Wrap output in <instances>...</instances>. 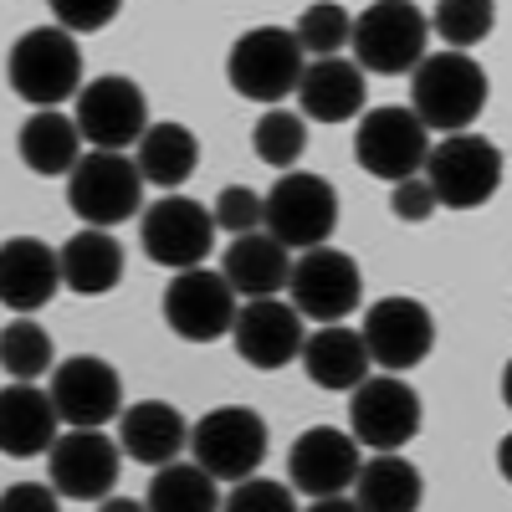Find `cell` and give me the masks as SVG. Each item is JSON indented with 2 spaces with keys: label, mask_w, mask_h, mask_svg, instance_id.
Segmentation results:
<instances>
[{
  "label": "cell",
  "mask_w": 512,
  "mask_h": 512,
  "mask_svg": "<svg viewBox=\"0 0 512 512\" xmlns=\"http://www.w3.org/2000/svg\"><path fill=\"white\" fill-rule=\"evenodd\" d=\"M359 446L349 431H333V425H313V431H303L292 441L287 451V482L292 492H303V497H344L359 477Z\"/></svg>",
  "instance_id": "ac0fdd59"
},
{
  "label": "cell",
  "mask_w": 512,
  "mask_h": 512,
  "mask_svg": "<svg viewBox=\"0 0 512 512\" xmlns=\"http://www.w3.org/2000/svg\"><path fill=\"white\" fill-rule=\"evenodd\" d=\"M425 36H431V21H425L420 6H410V0H374V6L354 16V31H349L354 67L374 77H405L425 57Z\"/></svg>",
  "instance_id": "3957f363"
},
{
  "label": "cell",
  "mask_w": 512,
  "mask_h": 512,
  "mask_svg": "<svg viewBox=\"0 0 512 512\" xmlns=\"http://www.w3.org/2000/svg\"><path fill=\"white\" fill-rule=\"evenodd\" d=\"M303 512H359V502H354V497H318V502L303 507Z\"/></svg>",
  "instance_id": "ab89813d"
},
{
  "label": "cell",
  "mask_w": 512,
  "mask_h": 512,
  "mask_svg": "<svg viewBox=\"0 0 512 512\" xmlns=\"http://www.w3.org/2000/svg\"><path fill=\"white\" fill-rule=\"evenodd\" d=\"M221 277L236 297L256 303V297H277L292 277V256L267 236V231H251V236H236L221 256Z\"/></svg>",
  "instance_id": "cb8c5ba5"
},
{
  "label": "cell",
  "mask_w": 512,
  "mask_h": 512,
  "mask_svg": "<svg viewBox=\"0 0 512 512\" xmlns=\"http://www.w3.org/2000/svg\"><path fill=\"white\" fill-rule=\"evenodd\" d=\"M420 420H425L420 395L400 374H369L349 400V436L359 451L369 446L374 456L410 446L420 436Z\"/></svg>",
  "instance_id": "30bf717a"
},
{
  "label": "cell",
  "mask_w": 512,
  "mask_h": 512,
  "mask_svg": "<svg viewBox=\"0 0 512 512\" xmlns=\"http://www.w3.org/2000/svg\"><path fill=\"white\" fill-rule=\"evenodd\" d=\"M57 425L62 420L47 390H36V384H6L0 390V456L31 461L41 451H52Z\"/></svg>",
  "instance_id": "7402d4cb"
},
{
  "label": "cell",
  "mask_w": 512,
  "mask_h": 512,
  "mask_svg": "<svg viewBox=\"0 0 512 512\" xmlns=\"http://www.w3.org/2000/svg\"><path fill=\"white\" fill-rule=\"evenodd\" d=\"M297 103L313 123H349L364 113V72L344 57L308 62L303 77H297Z\"/></svg>",
  "instance_id": "603a6c76"
},
{
  "label": "cell",
  "mask_w": 512,
  "mask_h": 512,
  "mask_svg": "<svg viewBox=\"0 0 512 512\" xmlns=\"http://www.w3.org/2000/svg\"><path fill=\"white\" fill-rule=\"evenodd\" d=\"M487 108V72L466 52L420 57L410 72V113L425 134H472Z\"/></svg>",
  "instance_id": "6da1fadb"
},
{
  "label": "cell",
  "mask_w": 512,
  "mask_h": 512,
  "mask_svg": "<svg viewBox=\"0 0 512 512\" xmlns=\"http://www.w3.org/2000/svg\"><path fill=\"white\" fill-rule=\"evenodd\" d=\"M267 446H272L267 420L251 405H216L190 425L195 466L216 482H246L267 461Z\"/></svg>",
  "instance_id": "52a82bcc"
},
{
  "label": "cell",
  "mask_w": 512,
  "mask_h": 512,
  "mask_svg": "<svg viewBox=\"0 0 512 512\" xmlns=\"http://www.w3.org/2000/svg\"><path fill=\"white\" fill-rule=\"evenodd\" d=\"M420 169L436 210H477L502 190V149L482 134H446L441 144H431Z\"/></svg>",
  "instance_id": "277c9868"
},
{
  "label": "cell",
  "mask_w": 512,
  "mask_h": 512,
  "mask_svg": "<svg viewBox=\"0 0 512 512\" xmlns=\"http://www.w3.org/2000/svg\"><path fill=\"white\" fill-rule=\"evenodd\" d=\"M57 267H62V287H72L77 297H103L123 282L128 256L113 231H77L57 251Z\"/></svg>",
  "instance_id": "484cf974"
},
{
  "label": "cell",
  "mask_w": 512,
  "mask_h": 512,
  "mask_svg": "<svg viewBox=\"0 0 512 512\" xmlns=\"http://www.w3.org/2000/svg\"><path fill=\"white\" fill-rule=\"evenodd\" d=\"M67 205L88 231H108L144 216V180L128 154H82L67 175Z\"/></svg>",
  "instance_id": "5b68a950"
},
{
  "label": "cell",
  "mask_w": 512,
  "mask_h": 512,
  "mask_svg": "<svg viewBox=\"0 0 512 512\" xmlns=\"http://www.w3.org/2000/svg\"><path fill=\"white\" fill-rule=\"evenodd\" d=\"M47 472H52V492L72 497V502H103L118 487L123 472V451L118 441H108L103 431H67L52 441L47 451Z\"/></svg>",
  "instance_id": "e0dca14e"
},
{
  "label": "cell",
  "mask_w": 512,
  "mask_h": 512,
  "mask_svg": "<svg viewBox=\"0 0 512 512\" xmlns=\"http://www.w3.org/2000/svg\"><path fill=\"white\" fill-rule=\"evenodd\" d=\"M139 241L149 251V262L190 272V267H205L210 246H216V221L190 195H159L139 216Z\"/></svg>",
  "instance_id": "4fadbf2b"
},
{
  "label": "cell",
  "mask_w": 512,
  "mask_h": 512,
  "mask_svg": "<svg viewBox=\"0 0 512 512\" xmlns=\"http://www.w3.org/2000/svg\"><path fill=\"white\" fill-rule=\"evenodd\" d=\"M52 410L62 425L72 431H103L108 420L123 415V379L108 359L98 354H77V359H62L52 369Z\"/></svg>",
  "instance_id": "9a60e30c"
},
{
  "label": "cell",
  "mask_w": 512,
  "mask_h": 512,
  "mask_svg": "<svg viewBox=\"0 0 512 512\" xmlns=\"http://www.w3.org/2000/svg\"><path fill=\"white\" fill-rule=\"evenodd\" d=\"M303 318H297L292 303L282 297H256V303L236 308V323H231V344L236 354L251 364V369H287L297 354H303Z\"/></svg>",
  "instance_id": "d6986e66"
},
{
  "label": "cell",
  "mask_w": 512,
  "mask_h": 512,
  "mask_svg": "<svg viewBox=\"0 0 512 512\" xmlns=\"http://www.w3.org/2000/svg\"><path fill=\"white\" fill-rule=\"evenodd\" d=\"M77 134L82 144H93L103 154H123L128 144H139L144 139V128H149V98L134 77H93V82H82V93H77Z\"/></svg>",
  "instance_id": "9c48e42d"
},
{
  "label": "cell",
  "mask_w": 512,
  "mask_h": 512,
  "mask_svg": "<svg viewBox=\"0 0 512 512\" xmlns=\"http://www.w3.org/2000/svg\"><path fill=\"white\" fill-rule=\"evenodd\" d=\"M292 308L297 318H318L323 328L328 323H344L354 308H359V297H364V277H359V262L349 251H338V246H313L303 251L292 262Z\"/></svg>",
  "instance_id": "7c38bea8"
},
{
  "label": "cell",
  "mask_w": 512,
  "mask_h": 512,
  "mask_svg": "<svg viewBox=\"0 0 512 512\" xmlns=\"http://www.w3.org/2000/svg\"><path fill=\"white\" fill-rule=\"evenodd\" d=\"M16 149H21V164L41 180H57V175H72V164L82 159V134L72 113L52 108V113H31L16 134Z\"/></svg>",
  "instance_id": "f1b7e54d"
},
{
  "label": "cell",
  "mask_w": 512,
  "mask_h": 512,
  "mask_svg": "<svg viewBox=\"0 0 512 512\" xmlns=\"http://www.w3.org/2000/svg\"><path fill=\"white\" fill-rule=\"evenodd\" d=\"M364 349L369 359L384 369V374H405L415 364H425V354L436 349V318L431 308L420 303V297H379V303H369L364 313Z\"/></svg>",
  "instance_id": "5bb4252c"
},
{
  "label": "cell",
  "mask_w": 512,
  "mask_h": 512,
  "mask_svg": "<svg viewBox=\"0 0 512 512\" xmlns=\"http://www.w3.org/2000/svg\"><path fill=\"white\" fill-rule=\"evenodd\" d=\"M190 446V420L169 400H139L118 415V451L139 466H169Z\"/></svg>",
  "instance_id": "44dd1931"
},
{
  "label": "cell",
  "mask_w": 512,
  "mask_h": 512,
  "mask_svg": "<svg viewBox=\"0 0 512 512\" xmlns=\"http://www.w3.org/2000/svg\"><path fill=\"white\" fill-rule=\"evenodd\" d=\"M297 359H303L318 390H359L369 379V349H364L359 328H349V323H328L313 338H303V354Z\"/></svg>",
  "instance_id": "d4e9b609"
},
{
  "label": "cell",
  "mask_w": 512,
  "mask_h": 512,
  "mask_svg": "<svg viewBox=\"0 0 512 512\" xmlns=\"http://www.w3.org/2000/svg\"><path fill=\"white\" fill-rule=\"evenodd\" d=\"M425 21L446 36V52H466V47H477V41L492 36L497 11L487 0H446V6H436V16H425Z\"/></svg>",
  "instance_id": "836d02e7"
},
{
  "label": "cell",
  "mask_w": 512,
  "mask_h": 512,
  "mask_svg": "<svg viewBox=\"0 0 512 512\" xmlns=\"http://www.w3.org/2000/svg\"><path fill=\"white\" fill-rule=\"evenodd\" d=\"M262 226L282 251H297V256L313 246H328V236L338 226V190L323 175L287 169L272 185V195L262 200Z\"/></svg>",
  "instance_id": "8992f818"
},
{
  "label": "cell",
  "mask_w": 512,
  "mask_h": 512,
  "mask_svg": "<svg viewBox=\"0 0 512 512\" xmlns=\"http://www.w3.org/2000/svg\"><path fill=\"white\" fill-rule=\"evenodd\" d=\"M303 67L308 62L287 26H251L246 36H236V47L226 57V77L246 103H282L287 93H297Z\"/></svg>",
  "instance_id": "ba28073f"
},
{
  "label": "cell",
  "mask_w": 512,
  "mask_h": 512,
  "mask_svg": "<svg viewBox=\"0 0 512 512\" xmlns=\"http://www.w3.org/2000/svg\"><path fill=\"white\" fill-rule=\"evenodd\" d=\"M354 502L359 512H420L425 502V477L420 466L405 461L400 451L369 456L354 477Z\"/></svg>",
  "instance_id": "83f0119b"
},
{
  "label": "cell",
  "mask_w": 512,
  "mask_h": 512,
  "mask_svg": "<svg viewBox=\"0 0 512 512\" xmlns=\"http://www.w3.org/2000/svg\"><path fill=\"white\" fill-rule=\"evenodd\" d=\"M164 323L175 328L185 344H216V338L231 333L236 323V292L226 287L221 272L210 267H190V272H175V282L164 287Z\"/></svg>",
  "instance_id": "2e32d148"
},
{
  "label": "cell",
  "mask_w": 512,
  "mask_h": 512,
  "mask_svg": "<svg viewBox=\"0 0 512 512\" xmlns=\"http://www.w3.org/2000/svg\"><path fill=\"white\" fill-rule=\"evenodd\" d=\"M144 507L149 512H221V492H216V477H205L200 466L169 461L154 472Z\"/></svg>",
  "instance_id": "f546056e"
},
{
  "label": "cell",
  "mask_w": 512,
  "mask_h": 512,
  "mask_svg": "<svg viewBox=\"0 0 512 512\" xmlns=\"http://www.w3.org/2000/svg\"><path fill=\"white\" fill-rule=\"evenodd\" d=\"M390 210H395L405 226H420V221L436 216V195L425 190V180H400V185L390 190Z\"/></svg>",
  "instance_id": "74e56055"
},
{
  "label": "cell",
  "mask_w": 512,
  "mask_h": 512,
  "mask_svg": "<svg viewBox=\"0 0 512 512\" xmlns=\"http://www.w3.org/2000/svg\"><path fill=\"white\" fill-rule=\"evenodd\" d=\"M195 164H200V139L190 134L185 123H175V118L149 123L144 139L134 144L139 180H144V185H159V190H169V195H175V185H185V180L195 175Z\"/></svg>",
  "instance_id": "4316f807"
},
{
  "label": "cell",
  "mask_w": 512,
  "mask_h": 512,
  "mask_svg": "<svg viewBox=\"0 0 512 512\" xmlns=\"http://www.w3.org/2000/svg\"><path fill=\"white\" fill-rule=\"evenodd\" d=\"M6 77L21 103H31L36 113H52L57 103H72L82 93V52L67 31L36 26L16 36V47L6 57Z\"/></svg>",
  "instance_id": "7a4b0ae2"
},
{
  "label": "cell",
  "mask_w": 512,
  "mask_h": 512,
  "mask_svg": "<svg viewBox=\"0 0 512 512\" xmlns=\"http://www.w3.org/2000/svg\"><path fill=\"white\" fill-rule=\"evenodd\" d=\"M98 512H149L144 502H134V497H103L98 502Z\"/></svg>",
  "instance_id": "60d3db41"
},
{
  "label": "cell",
  "mask_w": 512,
  "mask_h": 512,
  "mask_svg": "<svg viewBox=\"0 0 512 512\" xmlns=\"http://www.w3.org/2000/svg\"><path fill=\"white\" fill-rule=\"evenodd\" d=\"M210 221H216V231L251 236L256 226H262V195H256L251 185H226L216 195V205H210Z\"/></svg>",
  "instance_id": "e575fe53"
},
{
  "label": "cell",
  "mask_w": 512,
  "mask_h": 512,
  "mask_svg": "<svg viewBox=\"0 0 512 512\" xmlns=\"http://www.w3.org/2000/svg\"><path fill=\"white\" fill-rule=\"evenodd\" d=\"M52 359V333L36 318H11L0 328V369L11 374V384H36L47 369H57Z\"/></svg>",
  "instance_id": "4dcf8cb0"
},
{
  "label": "cell",
  "mask_w": 512,
  "mask_h": 512,
  "mask_svg": "<svg viewBox=\"0 0 512 512\" xmlns=\"http://www.w3.org/2000/svg\"><path fill=\"white\" fill-rule=\"evenodd\" d=\"M251 144H256V159L287 175V169L303 159V149H308V123L297 113H287V108H267L262 118H256V128H251Z\"/></svg>",
  "instance_id": "1f68e13d"
},
{
  "label": "cell",
  "mask_w": 512,
  "mask_h": 512,
  "mask_svg": "<svg viewBox=\"0 0 512 512\" xmlns=\"http://www.w3.org/2000/svg\"><path fill=\"white\" fill-rule=\"evenodd\" d=\"M52 16H57V31H67V36H77V31H103V26L118 16V0H98V6H82V0H57Z\"/></svg>",
  "instance_id": "8d00e7d4"
},
{
  "label": "cell",
  "mask_w": 512,
  "mask_h": 512,
  "mask_svg": "<svg viewBox=\"0 0 512 512\" xmlns=\"http://www.w3.org/2000/svg\"><path fill=\"white\" fill-rule=\"evenodd\" d=\"M221 512H303L292 497V487L267 482V477H246L231 487V497L221 502Z\"/></svg>",
  "instance_id": "d590c367"
},
{
  "label": "cell",
  "mask_w": 512,
  "mask_h": 512,
  "mask_svg": "<svg viewBox=\"0 0 512 512\" xmlns=\"http://www.w3.org/2000/svg\"><path fill=\"white\" fill-rule=\"evenodd\" d=\"M0 512H62V497L41 482H16L0 492Z\"/></svg>",
  "instance_id": "f35d334b"
},
{
  "label": "cell",
  "mask_w": 512,
  "mask_h": 512,
  "mask_svg": "<svg viewBox=\"0 0 512 512\" xmlns=\"http://www.w3.org/2000/svg\"><path fill=\"white\" fill-rule=\"evenodd\" d=\"M62 287L57 251L36 236H11L0 241V308H11L16 318H31L36 308H47Z\"/></svg>",
  "instance_id": "ffe728a7"
},
{
  "label": "cell",
  "mask_w": 512,
  "mask_h": 512,
  "mask_svg": "<svg viewBox=\"0 0 512 512\" xmlns=\"http://www.w3.org/2000/svg\"><path fill=\"white\" fill-rule=\"evenodd\" d=\"M425 154H431V134L415 123L410 108L400 103H384V108H369L359 113V134H354V159L359 169H369L374 180H415Z\"/></svg>",
  "instance_id": "8fae6325"
},
{
  "label": "cell",
  "mask_w": 512,
  "mask_h": 512,
  "mask_svg": "<svg viewBox=\"0 0 512 512\" xmlns=\"http://www.w3.org/2000/svg\"><path fill=\"white\" fill-rule=\"evenodd\" d=\"M349 31H354V16L344 6H308L303 16H297V52L303 57H338V47H349Z\"/></svg>",
  "instance_id": "d6a6232c"
}]
</instances>
